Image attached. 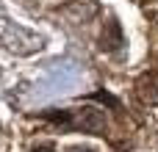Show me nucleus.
<instances>
[{
    "instance_id": "nucleus-1",
    "label": "nucleus",
    "mask_w": 158,
    "mask_h": 152,
    "mask_svg": "<svg viewBox=\"0 0 158 152\" xmlns=\"http://www.w3.org/2000/svg\"><path fill=\"white\" fill-rule=\"evenodd\" d=\"M67 152H94V150H89V147H81V144H75V147H67Z\"/></svg>"
}]
</instances>
